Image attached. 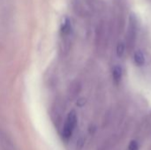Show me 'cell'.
Masks as SVG:
<instances>
[{
  "mask_svg": "<svg viewBox=\"0 0 151 150\" xmlns=\"http://www.w3.org/2000/svg\"><path fill=\"white\" fill-rule=\"evenodd\" d=\"M112 77L114 81L118 84L120 82L121 79H122V69L120 66H115L112 70Z\"/></svg>",
  "mask_w": 151,
  "mask_h": 150,
  "instance_id": "7a4b0ae2",
  "label": "cell"
},
{
  "mask_svg": "<svg viewBox=\"0 0 151 150\" xmlns=\"http://www.w3.org/2000/svg\"><path fill=\"white\" fill-rule=\"evenodd\" d=\"M128 149L129 150H138L139 149L138 143H137L135 141H130V143H129V146H128Z\"/></svg>",
  "mask_w": 151,
  "mask_h": 150,
  "instance_id": "5b68a950",
  "label": "cell"
},
{
  "mask_svg": "<svg viewBox=\"0 0 151 150\" xmlns=\"http://www.w3.org/2000/svg\"><path fill=\"white\" fill-rule=\"evenodd\" d=\"M125 53V44L123 42H119L117 47V55L121 57Z\"/></svg>",
  "mask_w": 151,
  "mask_h": 150,
  "instance_id": "277c9868",
  "label": "cell"
},
{
  "mask_svg": "<svg viewBox=\"0 0 151 150\" xmlns=\"http://www.w3.org/2000/svg\"><path fill=\"white\" fill-rule=\"evenodd\" d=\"M77 121L78 119L75 111H72L71 112H69L62 129V137L65 141H68L73 135V131L75 130V127L77 126Z\"/></svg>",
  "mask_w": 151,
  "mask_h": 150,
  "instance_id": "6da1fadb",
  "label": "cell"
},
{
  "mask_svg": "<svg viewBox=\"0 0 151 150\" xmlns=\"http://www.w3.org/2000/svg\"><path fill=\"white\" fill-rule=\"evenodd\" d=\"M134 58V62H135V64L137 65L142 66V65H143L145 64V57H144L143 53L141 50L135 51Z\"/></svg>",
  "mask_w": 151,
  "mask_h": 150,
  "instance_id": "3957f363",
  "label": "cell"
}]
</instances>
